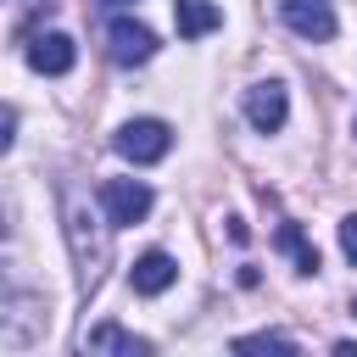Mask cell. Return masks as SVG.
Masks as SVG:
<instances>
[{
	"mask_svg": "<svg viewBox=\"0 0 357 357\" xmlns=\"http://www.w3.org/2000/svg\"><path fill=\"white\" fill-rule=\"evenodd\" d=\"M61 218H67V245H73L78 279H84V290H95V284H100V268H106V229H117V223L95 229L100 218H89V201H84L73 184H67V195H61Z\"/></svg>",
	"mask_w": 357,
	"mask_h": 357,
	"instance_id": "cell-1",
	"label": "cell"
},
{
	"mask_svg": "<svg viewBox=\"0 0 357 357\" xmlns=\"http://www.w3.org/2000/svg\"><path fill=\"white\" fill-rule=\"evenodd\" d=\"M117 156H128L134 167H151V162H162L167 156V145H173V128L162 123V117H134V123H123L117 128Z\"/></svg>",
	"mask_w": 357,
	"mask_h": 357,
	"instance_id": "cell-2",
	"label": "cell"
},
{
	"mask_svg": "<svg viewBox=\"0 0 357 357\" xmlns=\"http://www.w3.org/2000/svg\"><path fill=\"white\" fill-rule=\"evenodd\" d=\"M100 206H106V223L128 229V223H139L151 212V184H139V178H106L100 184Z\"/></svg>",
	"mask_w": 357,
	"mask_h": 357,
	"instance_id": "cell-3",
	"label": "cell"
},
{
	"mask_svg": "<svg viewBox=\"0 0 357 357\" xmlns=\"http://www.w3.org/2000/svg\"><path fill=\"white\" fill-rule=\"evenodd\" d=\"M106 56H112L117 67H139V61L156 56V33H151L145 22H134V17H117V22L106 28Z\"/></svg>",
	"mask_w": 357,
	"mask_h": 357,
	"instance_id": "cell-4",
	"label": "cell"
},
{
	"mask_svg": "<svg viewBox=\"0 0 357 357\" xmlns=\"http://www.w3.org/2000/svg\"><path fill=\"white\" fill-rule=\"evenodd\" d=\"M245 117H251V128L257 134H279L284 128V117H290V100H284V84H251L245 89Z\"/></svg>",
	"mask_w": 357,
	"mask_h": 357,
	"instance_id": "cell-5",
	"label": "cell"
},
{
	"mask_svg": "<svg viewBox=\"0 0 357 357\" xmlns=\"http://www.w3.org/2000/svg\"><path fill=\"white\" fill-rule=\"evenodd\" d=\"M279 17L290 22V33H301V39H312V45L335 39V11H329V0H279Z\"/></svg>",
	"mask_w": 357,
	"mask_h": 357,
	"instance_id": "cell-6",
	"label": "cell"
},
{
	"mask_svg": "<svg viewBox=\"0 0 357 357\" xmlns=\"http://www.w3.org/2000/svg\"><path fill=\"white\" fill-rule=\"evenodd\" d=\"M73 61H78V50H73L67 33H39V39L28 45V67H33V73L61 78V73H73Z\"/></svg>",
	"mask_w": 357,
	"mask_h": 357,
	"instance_id": "cell-7",
	"label": "cell"
},
{
	"mask_svg": "<svg viewBox=\"0 0 357 357\" xmlns=\"http://www.w3.org/2000/svg\"><path fill=\"white\" fill-rule=\"evenodd\" d=\"M173 279H178V262H173L167 251H145V257L128 268V284H134L139 296H162Z\"/></svg>",
	"mask_w": 357,
	"mask_h": 357,
	"instance_id": "cell-8",
	"label": "cell"
},
{
	"mask_svg": "<svg viewBox=\"0 0 357 357\" xmlns=\"http://www.w3.org/2000/svg\"><path fill=\"white\" fill-rule=\"evenodd\" d=\"M173 22H178V39H206L223 22V11L212 0H173Z\"/></svg>",
	"mask_w": 357,
	"mask_h": 357,
	"instance_id": "cell-9",
	"label": "cell"
},
{
	"mask_svg": "<svg viewBox=\"0 0 357 357\" xmlns=\"http://www.w3.org/2000/svg\"><path fill=\"white\" fill-rule=\"evenodd\" d=\"M84 346H89V351H123V357H145V351H151V340H139V335H128V329H117V324H95V329L84 335Z\"/></svg>",
	"mask_w": 357,
	"mask_h": 357,
	"instance_id": "cell-10",
	"label": "cell"
},
{
	"mask_svg": "<svg viewBox=\"0 0 357 357\" xmlns=\"http://www.w3.org/2000/svg\"><path fill=\"white\" fill-rule=\"evenodd\" d=\"M279 245L296 257V268H301V273H318V245H307L301 223H284V229H279Z\"/></svg>",
	"mask_w": 357,
	"mask_h": 357,
	"instance_id": "cell-11",
	"label": "cell"
},
{
	"mask_svg": "<svg viewBox=\"0 0 357 357\" xmlns=\"http://www.w3.org/2000/svg\"><path fill=\"white\" fill-rule=\"evenodd\" d=\"M234 351H296V340H290V335L262 329V335H240V340H234Z\"/></svg>",
	"mask_w": 357,
	"mask_h": 357,
	"instance_id": "cell-12",
	"label": "cell"
},
{
	"mask_svg": "<svg viewBox=\"0 0 357 357\" xmlns=\"http://www.w3.org/2000/svg\"><path fill=\"white\" fill-rule=\"evenodd\" d=\"M340 251H346V262L357 268V212H346V218H340Z\"/></svg>",
	"mask_w": 357,
	"mask_h": 357,
	"instance_id": "cell-13",
	"label": "cell"
},
{
	"mask_svg": "<svg viewBox=\"0 0 357 357\" xmlns=\"http://www.w3.org/2000/svg\"><path fill=\"white\" fill-rule=\"evenodd\" d=\"M95 6H106V11H117V6H128V0H95Z\"/></svg>",
	"mask_w": 357,
	"mask_h": 357,
	"instance_id": "cell-14",
	"label": "cell"
},
{
	"mask_svg": "<svg viewBox=\"0 0 357 357\" xmlns=\"http://www.w3.org/2000/svg\"><path fill=\"white\" fill-rule=\"evenodd\" d=\"M351 312H357V296H351Z\"/></svg>",
	"mask_w": 357,
	"mask_h": 357,
	"instance_id": "cell-15",
	"label": "cell"
}]
</instances>
